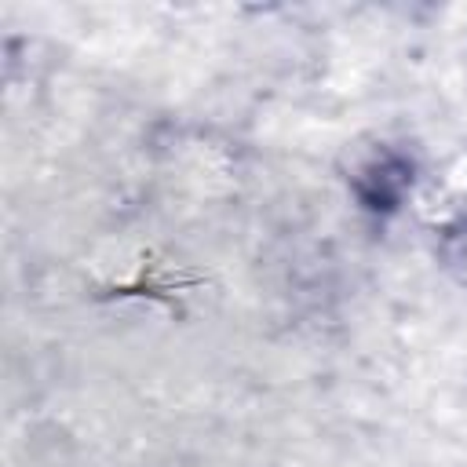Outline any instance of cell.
<instances>
[{"label": "cell", "mask_w": 467, "mask_h": 467, "mask_svg": "<svg viewBox=\"0 0 467 467\" xmlns=\"http://www.w3.org/2000/svg\"><path fill=\"white\" fill-rule=\"evenodd\" d=\"M412 182H416L412 157H405L401 150H390V146L376 150L350 179L354 197L368 215H394L405 204V197L412 193Z\"/></svg>", "instance_id": "cell-1"}, {"label": "cell", "mask_w": 467, "mask_h": 467, "mask_svg": "<svg viewBox=\"0 0 467 467\" xmlns=\"http://www.w3.org/2000/svg\"><path fill=\"white\" fill-rule=\"evenodd\" d=\"M438 263L441 270L467 288V219H456L438 237Z\"/></svg>", "instance_id": "cell-2"}]
</instances>
